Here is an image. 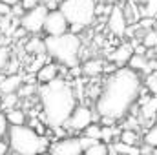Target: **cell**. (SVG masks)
Listing matches in <instances>:
<instances>
[{
  "instance_id": "obj_32",
  "label": "cell",
  "mask_w": 157,
  "mask_h": 155,
  "mask_svg": "<svg viewBox=\"0 0 157 155\" xmlns=\"http://www.w3.org/2000/svg\"><path fill=\"white\" fill-rule=\"evenodd\" d=\"M29 128H33V130H35L39 135H44V133H46V130H44V124L40 122L39 119H35V117L29 120Z\"/></svg>"
},
{
  "instance_id": "obj_18",
  "label": "cell",
  "mask_w": 157,
  "mask_h": 155,
  "mask_svg": "<svg viewBox=\"0 0 157 155\" xmlns=\"http://www.w3.org/2000/svg\"><path fill=\"white\" fill-rule=\"evenodd\" d=\"M6 119H7V124H24V122H26V113H24L22 110L9 108Z\"/></svg>"
},
{
  "instance_id": "obj_24",
  "label": "cell",
  "mask_w": 157,
  "mask_h": 155,
  "mask_svg": "<svg viewBox=\"0 0 157 155\" xmlns=\"http://www.w3.org/2000/svg\"><path fill=\"white\" fill-rule=\"evenodd\" d=\"M84 135H88V137H91V139H97V141H101V124H97V122H90L86 128H84Z\"/></svg>"
},
{
  "instance_id": "obj_20",
  "label": "cell",
  "mask_w": 157,
  "mask_h": 155,
  "mask_svg": "<svg viewBox=\"0 0 157 155\" xmlns=\"http://www.w3.org/2000/svg\"><path fill=\"white\" fill-rule=\"evenodd\" d=\"M26 51L28 53H46V47H44V40L42 39H29V42L26 44Z\"/></svg>"
},
{
  "instance_id": "obj_16",
  "label": "cell",
  "mask_w": 157,
  "mask_h": 155,
  "mask_svg": "<svg viewBox=\"0 0 157 155\" xmlns=\"http://www.w3.org/2000/svg\"><path fill=\"white\" fill-rule=\"evenodd\" d=\"M108 152L110 153H126V155H139V146L135 144H126L122 141H115L112 146H108Z\"/></svg>"
},
{
  "instance_id": "obj_17",
  "label": "cell",
  "mask_w": 157,
  "mask_h": 155,
  "mask_svg": "<svg viewBox=\"0 0 157 155\" xmlns=\"http://www.w3.org/2000/svg\"><path fill=\"white\" fill-rule=\"evenodd\" d=\"M102 68H104V62L99 60V59L88 60V62H84V64L80 66L82 73L88 75V77H97V75H101V73H102Z\"/></svg>"
},
{
  "instance_id": "obj_3",
  "label": "cell",
  "mask_w": 157,
  "mask_h": 155,
  "mask_svg": "<svg viewBox=\"0 0 157 155\" xmlns=\"http://www.w3.org/2000/svg\"><path fill=\"white\" fill-rule=\"evenodd\" d=\"M46 55L53 57L60 64L75 66L78 64V49H80V39L75 33H60V35H48L44 39Z\"/></svg>"
},
{
  "instance_id": "obj_22",
  "label": "cell",
  "mask_w": 157,
  "mask_h": 155,
  "mask_svg": "<svg viewBox=\"0 0 157 155\" xmlns=\"http://www.w3.org/2000/svg\"><path fill=\"white\" fill-rule=\"evenodd\" d=\"M143 44L146 47H155L157 46V26L146 29V33L143 35Z\"/></svg>"
},
{
  "instance_id": "obj_40",
  "label": "cell",
  "mask_w": 157,
  "mask_h": 155,
  "mask_svg": "<svg viewBox=\"0 0 157 155\" xmlns=\"http://www.w3.org/2000/svg\"><path fill=\"white\" fill-rule=\"evenodd\" d=\"M24 33H26V29H24V28H22V29H17V31H15V35H13V39H18V37H22Z\"/></svg>"
},
{
  "instance_id": "obj_5",
  "label": "cell",
  "mask_w": 157,
  "mask_h": 155,
  "mask_svg": "<svg viewBox=\"0 0 157 155\" xmlns=\"http://www.w3.org/2000/svg\"><path fill=\"white\" fill-rule=\"evenodd\" d=\"M59 9L71 24V33L82 31L95 20V0H62Z\"/></svg>"
},
{
  "instance_id": "obj_35",
  "label": "cell",
  "mask_w": 157,
  "mask_h": 155,
  "mask_svg": "<svg viewBox=\"0 0 157 155\" xmlns=\"http://www.w3.org/2000/svg\"><path fill=\"white\" fill-rule=\"evenodd\" d=\"M9 11H11V6L0 0V17H4V15H9Z\"/></svg>"
},
{
  "instance_id": "obj_37",
  "label": "cell",
  "mask_w": 157,
  "mask_h": 155,
  "mask_svg": "<svg viewBox=\"0 0 157 155\" xmlns=\"http://www.w3.org/2000/svg\"><path fill=\"white\" fill-rule=\"evenodd\" d=\"M132 47H133V53H137V55H144V51H146V46H144V44H143V46H137V44H135V46H132Z\"/></svg>"
},
{
  "instance_id": "obj_34",
  "label": "cell",
  "mask_w": 157,
  "mask_h": 155,
  "mask_svg": "<svg viewBox=\"0 0 157 155\" xmlns=\"http://www.w3.org/2000/svg\"><path fill=\"white\" fill-rule=\"evenodd\" d=\"M7 119H6V115L0 112V137H4L6 133H7Z\"/></svg>"
},
{
  "instance_id": "obj_8",
  "label": "cell",
  "mask_w": 157,
  "mask_h": 155,
  "mask_svg": "<svg viewBox=\"0 0 157 155\" xmlns=\"http://www.w3.org/2000/svg\"><path fill=\"white\" fill-rule=\"evenodd\" d=\"M91 120H93V113H91L90 108H86V106H75L73 112H71V115L68 117V120L64 124L70 130H73V131H82Z\"/></svg>"
},
{
  "instance_id": "obj_28",
  "label": "cell",
  "mask_w": 157,
  "mask_h": 155,
  "mask_svg": "<svg viewBox=\"0 0 157 155\" xmlns=\"http://www.w3.org/2000/svg\"><path fill=\"white\" fill-rule=\"evenodd\" d=\"M144 144H148V146H152V148H157V124L152 126V128L146 131V135H144Z\"/></svg>"
},
{
  "instance_id": "obj_38",
  "label": "cell",
  "mask_w": 157,
  "mask_h": 155,
  "mask_svg": "<svg viewBox=\"0 0 157 155\" xmlns=\"http://www.w3.org/2000/svg\"><path fill=\"white\" fill-rule=\"evenodd\" d=\"M44 6H46V9H57L59 7V2L57 0H46Z\"/></svg>"
},
{
  "instance_id": "obj_12",
  "label": "cell",
  "mask_w": 157,
  "mask_h": 155,
  "mask_svg": "<svg viewBox=\"0 0 157 155\" xmlns=\"http://www.w3.org/2000/svg\"><path fill=\"white\" fill-rule=\"evenodd\" d=\"M141 115H143L144 120H154L157 117V95H154V97L143 95V99H141Z\"/></svg>"
},
{
  "instance_id": "obj_30",
  "label": "cell",
  "mask_w": 157,
  "mask_h": 155,
  "mask_svg": "<svg viewBox=\"0 0 157 155\" xmlns=\"http://www.w3.org/2000/svg\"><path fill=\"white\" fill-rule=\"evenodd\" d=\"M143 2H144L143 15H144V17H155V13H157V0H143Z\"/></svg>"
},
{
  "instance_id": "obj_10",
  "label": "cell",
  "mask_w": 157,
  "mask_h": 155,
  "mask_svg": "<svg viewBox=\"0 0 157 155\" xmlns=\"http://www.w3.org/2000/svg\"><path fill=\"white\" fill-rule=\"evenodd\" d=\"M126 15H124V9L122 7H112L110 9V18H108V28H110V31L113 33V35H117V37H122V35H126Z\"/></svg>"
},
{
  "instance_id": "obj_6",
  "label": "cell",
  "mask_w": 157,
  "mask_h": 155,
  "mask_svg": "<svg viewBox=\"0 0 157 155\" xmlns=\"http://www.w3.org/2000/svg\"><path fill=\"white\" fill-rule=\"evenodd\" d=\"M46 13H48V9H46V6H33V7H29L26 13H22L20 15V26L28 31V33H40L42 31V24H44V18H46Z\"/></svg>"
},
{
  "instance_id": "obj_26",
  "label": "cell",
  "mask_w": 157,
  "mask_h": 155,
  "mask_svg": "<svg viewBox=\"0 0 157 155\" xmlns=\"http://www.w3.org/2000/svg\"><path fill=\"white\" fill-rule=\"evenodd\" d=\"M144 84H146V88H148L150 93L157 95V71H150V73H146V80H144Z\"/></svg>"
},
{
  "instance_id": "obj_39",
  "label": "cell",
  "mask_w": 157,
  "mask_h": 155,
  "mask_svg": "<svg viewBox=\"0 0 157 155\" xmlns=\"http://www.w3.org/2000/svg\"><path fill=\"white\" fill-rule=\"evenodd\" d=\"M7 150H9V144L6 141H2V137H0V155H4Z\"/></svg>"
},
{
  "instance_id": "obj_11",
  "label": "cell",
  "mask_w": 157,
  "mask_h": 155,
  "mask_svg": "<svg viewBox=\"0 0 157 155\" xmlns=\"http://www.w3.org/2000/svg\"><path fill=\"white\" fill-rule=\"evenodd\" d=\"M133 55V47H132V44H121L117 49L110 55V60L121 68V66H126L128 64V60H130V57Z\"/></svg>"
},
{
  "instance_id": "obj_9",
  "label": "cell",
  "mask_w": 157,
  "mask_h": 155,
  "mask_svg": "<svg viewBox=\"0 0 157 155\" xmlns=\"http://www.w3.org/2000/svg\"><path fill=\"white\" fill-rule=\"evenodd\" d=\"M49 152L55 155H78L82 153V146L75 137H68V139H60L55 144L49 146Z\"/></svg>"
},
{
  "instance_id": "obj_7",
  "label": "cell",
  "mask_w": 157,
  "mask_h": 155,
  "mask_svg": "<svg viewBox=\"0 0 157 155\" xmlns=\"http://www.w3.org/2000/svg\"><path fill=\"white\" fill-rule=\"evenodd\" d=\"M68 20L66 17L60 13V9H51L46 13V18H44V24H42V29L48 33V35H60V33H66L68 31Z\"/></svg>"
},
{
  "instance_id": "obj_21",
  "label": "cell",
  "mask_w": 157,
  "mask_h": 155,
  "mask_svg": "<svg viewBox=\"0 0 157 155\" xmlns=\"http://www.w3.org/2000/svg\"><path fill=\"white\" fill-rule=\"evenodd\" d=\"M0 102H2V108L6 110H9V108H15L17 106V102H18V95H17V91H9V93H2V99H0Z\"/></svg>"
},
{
  "instance_id": "obj_4",
  "label": "cell",
  "mask_w": 157,
  "mask_h": 155,
  "mask_svg": "<svg viewBox=\"0 0 157 155\" xmlns=\"http://www.w3.org/2000/svg\"><path fill=\"white\" fill-rule=\"evenodd\" d=\"M7 137H9V148L15 153H39L46 148V139L39 135L33 128L24 126V124H11L7 128Z\"/></svg>"
},
{
  "instance_id": "obj_13",
  "label": "cell",
  "mask_w": 157,
  "mask_h": 155,
  "mask_svg": "<svg viewBox=\"0 0 157 155\" xmlns=\"http://www.w3.org/2000/svg\"><path fill=\"white\" fill-rule=\"evenodd\" d=\"M128 66H130L133 71H144V73H150L152 70H155L157 68V62H148V60L144 59V55H137V53H133V55L130 57V60H128Z\"/></svg>"
},
{
  "instance_id": "obj_15",
  "label": "cell",
  "mask_w": 157,
  "mask_h": 155,
  "mask_svg": "<svg viewBox=\"0 0 157 155\" xmlns=\"http://www.w3.org/2000/svg\"><path fill=\"white\" fill-rule=\"evenodd\" d=\"M22 82H24V77L22 75H17V73H11L7 77H0V91L2 93L17 91Z\"/></svg>"
},
{
  "instance_id": "obj_27",
  "label": "cell",
  "mask_w": 157,
  "mask_h": 155,
  "mask_svg": "<svg viewBox=\"0 0 157 155\" xmlns=\"http://www.w3.org/2000/svg\"><path fill=\"white\" fill-rule=\"evenodd\" d=\"M117 133V130H113V126H102L101 124V141L102 142H110L112 139H113V135Z\"/></svg>"
},
{
  "instance_id": "obj_42",
  "label": "cell",
  "mask_w": 157,
  "mask_h": 155,
  "mask_svg": "<svg viewBox=\"0 0 157 155\" xmlns=\"http://www.w3.org/2000/svg\"><path fill=\"white\" fill-rule=\"evenodd\" d=\"M106 2H117V0H106Z\"/></svg>"
},
{
  "instance_id": "obj_33",
  "label": "cell",
  "mask_w": 157,
  "mask_h": 155,
  "mask_svg": "<svg viewBox=\"0 0 157 155\" xmlns=\"http://www.w3.org/2000/svg\"><path fill=\"white\" fill-rule=\"evenodd\" d=\"M154 24H157L154 17H144V18H143V20L137 24V28H143V29H150V28H154Z\"/></svg>"
},
{
  "instance_id": "obj_23",
  "label": "cell",
  "mask_w": 157,
  "mask_h": 155,
  "mask_svg": "<svg viewBox=\"0 0 157 155\" xmlns=\"http://www.w3.org/2000/svg\"><path fill=\"white\" fill-rule=\"evenodd\" d=\"M37 91V86H35V82H26L24 86L20 84L18 86V89H17V95H18V99H22V97H29V95H33Z\"/></svg>"
},
{
  "instance_id": "obj_25",
  "label": "cell",
  "mask_w": 157,
  "mask_h": 155,
  "mask_svg": "<svg viewBox=\"0 0 157 155\" xmlns=\"http://www.w3.org/2000/svg\"><path fill=\"white\" fill-rule=\"evenodd\" d=\"M119 141H122V142H126V144H137L139 137H137V131H133V130H124V131L121 133Z\"/></svg>"
},
{
  "instance_id": "obj_43",
  "label": "cell",
  "mask_w": 157,
  "mask_h": 155,
  "mask_svg": "<svg viewBox=\"0 0 157 155\" xmlns=\"http://www.w3.org/2000/svg\"><path fill=\"white\" fill-rule=\"evenodd\" d=\"M0 99H2V91H0Z\"/></svg>"
},
{
  "instance_id": "obj_31",
  "label": "cell",
  "mask_w": 157,
  "mask_h": 155,
  "mask_svg": "<svg viewBox=\"0 0 157 155\" xmlns=\"http://www.w3.org/2000/svg\"><path fill=\"white\" fill-rule=\"evenodd\" d=\"M42 64H46V53H39V55H37V59L31 62V66L28 68V71H29V73H35Z\"/></svg>"
},
{
  "instance_id": "obj_14",
  "label": "cell",
  "mask_w": 157,
  "mask_h": 155,
  "mask_svg": "<svg viewBox=\"0 0 157 155\" xmlns=\"http://www.w3.org/2000/svg\"><path fill=\"white\" fill-rule=\"evenodd\" d=\"M59 75V66L57 64H51V62H46L42 64L39 70H37V82L44 84V82H49Z\"/></svg>"
},
{
  "instance_id": "obj_41",
  "label": "cell",
  "mask_w": 157,
  "mask_h": 155,
  "mask_svg": "<svg viewBox=\"0 0 157 155\" xmlns=\"http://www.w3.org/2000/svg\"><path fill=\"white\" fill-rule=\"evenodd\" d=\"M2 2H6V4H9V6H13V4H17V2H20V0H2Z\"/></svg>"
},
{
  "instance_id": "obj_2",
  "label": "cell",
  "mask_w": 157,
  "mask_h": 155,
  "mask_svg": "<svg viewBox=\"0 0 157 155\" xmlns=\"http://www.w3.org/2000/svg\"><path fill=\"white\" fill-rule=\"evenodd\" d=\"M40 104L44 112V120L49 128H60L71 115L73 108L77 106V97L73 88L64 82V78H53L44 82L39 88Z\"/></svg>"
},
{
  "instance_id": "obj_29",
  "label": "cell",
  "mask_w": 157,
  "mask_h": 155,
  "mask_svg": "<svg viewBox=\"0 0 157 155\" xmlns=\"http://www.w3.org/2000/svg\"><path fill=\"white\" fill-rule=\"evenodd\" d=\"M9 59H11V51H9V47H7V46H0V73L6 70Z\"/></svg>"
},
{
  "instance_id": "obj_19",
  "label": "cell",
  "mask_w": 157,
  "mask_h": 155,
  "mask_svg": "<svg viewBox=\"0 0 157 155\" xmlns=\"http://www.w3.org/2000/svg\"><path fill=\"white\" fill-rule=\"evenodd\" d=\"M84 153H88V155H106L108 153V144L102 142V141H97V142H93L91 146H88V148L84 150Z\"/></svg>"
},
{
  "instance_id": "obj_44",
  "label": "cell",
  "mask_w": 157,
  "mask_h": 155,
  "mask_svg": "<svg viewBox=\"0 0 157 155\" xmlns=\"http://www.w3.org/2000/svg\"><path fill=\"white\" fill-rule=\"evenodd\" d=\"M57 2H62V0H57Z\"/></svg>"
},
{
  "instance_id": "obj_1",
  "label": "cell",
  "mask_w": 157,
  "mask_h": 155,
  "mask_svg": "<svg viewBox=\"0 0 157 155\" xmlns=\"http://www.w3.org/2000/svg\"><path fill=\"white\" fill-rule=\"evenodd\" d=\"M139 93H141L139 73L133 71L132 68L121 66L104 82L102 91L95 104V112L101 117H112L113 120L124 119L132 104L137 102Z\"/></svg>"
},
{
  "instance_id": "obj_36",
  "label": "cell",
  "mask_w": 157,
  "mask_h": 155,
  "mask_svg": "<svg viewBox=\"0 0 157 155\" xmlns=\"http://www.w3.org/2000/svg\"><path fill=\"white\" fill-rule=\"evenodd\" d=\"M40 0H22V7L24 9H29V7H33V6H37Z\"/></svg>"
}]
</instances>
